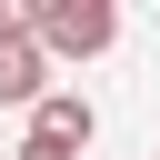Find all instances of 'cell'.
I'll return each instance as SVG.
<instances>
[{"instance_id":"obj_1","label":"cell","mask_w":160,"mask_h":160,"mask_svg":"<svg viewBox=\"0 0 160 160\" xmlns=\"http://www.w3.org/2000/svg\"><path fill=\"white\" fill-rule=\"evenodd\" d=\"M30 40H40V60H100L120 40V10L110 0H40L30 10Z\"/></svg>"},{"instance_id":"obj_2","label":"cell","mask_w":160,"mask_h":160,"mask_svg":"<svg viewBox=\"0 0 160 160\" xmlns=\"http://www.w3.org/2000/svg\"><path fill=\"white\" fill-rule=\"evenodd\" d=\"M0 100H20V110L50 100V60H40V40H0Z\"/></svg>"},{"instance_id":"obj_3","label":"cell","mask_w":160,"mask_h":160,"mask_svg":"<svg viewBox=\"0 0 160 160\" xmlns=\"http://www.w3.org/2000/svg\"><path fill=\"white\" fill-rule=\"evenodd\" d=\"M30 130H40V140H60V150H90V130H100V120H90V100H80V90H50V100L30 110Z\"/></svg>"},{"instance_id":"obj_4","label":"cell","mask_w":160,"mask_h":160,"mask_svg":"<svg viewBox=\"0 0 160 160\" xmlns=\"http://www.w3.org/2000/svg\"><path fill=\"white\" fill-rule=\"evenodd\" d=\"M0 40H30V0H0Z\"/></svg>"},{"instance_id":"obj_5","label":"cell","mask_w":160,"mask_h":160,"mask_svg":"<svg viewBox=\"0 0 160 160\" xmlns=\"http://www.w3.org/2000/svg\"><path fill=\"white\" fill-rule=\"evenodd\" d=\"M10 160H80V150H60V140H40V130H30V140H20Z\"/></svg>"}]
</instances>
